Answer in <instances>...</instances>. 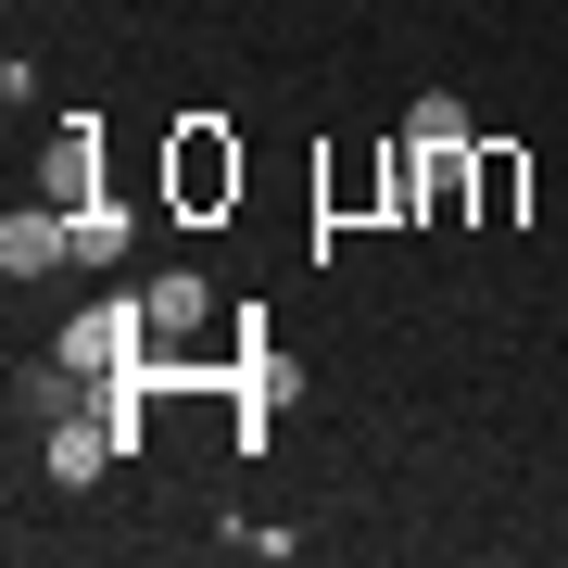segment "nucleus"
Instances as JSON below:
<instances>
[{"label": "nucleus", "instance_id": "7ed1b4c3", "mask_svg": "<svg viewBox=\"0 0 568 568\" xmlns=\"http://www.w3.org/2000/svg\"><path fill=\"white\" fill-rule=\"evenodd\" d=\"M530 203V164L506 152V140H480V152H467V215H480V227H506Z\"/></svg>", "mask_w": 568, "mask_h": 568}, {"label": "nucleus", "instance_id": "423d86ee", "mask_svg": "<svg viewBox=\"0 0 568 568\" xmlns=\"http://www.w3.org/2000/svg\"><path fill=\"white\" fill-rule=\"evenodd\" d=\"M89 178H102V126L77 114V126H63V140H51V203L77 215V203H89Z\"/></svg>", "mask_w": 568, "mask_h": 568}, {"label": "nucleus", "instance_id": "1a4fd4ad", "mask_svg": "<svg viewBox=\"0 0 568 568\" xmlns=\"http://www.w3.org/2000/svg\"><path fill=\"white\" fill-rule=\"evenodd\" d=\"M77 265H126V215L114 203H77Z\"/></svg>", "mask_w": 568, "mask_h": 568}, {"label": "nucleus", "instance_id": "20e7f679", "mask_svg": "<svg viewBox=\"0 0 568 568\" xmlns=\"http://www.w3.org/2000/svg\"><path fill=\"white\" fill-rule=\"evenodd\" d=\"M0 265H13V278H51V265H77V215H13V227H0Z\"/></svg>", "mask_w": 568, "mask_h": 568}, {"label": "nucleus", "instance_id": "6e6552de", "mask_svg": "<svg viewBox=\"0 0 568 568\" xmlns=\"http://www.w3.org/2000/svg\"><path fill=\"white\" fill-rule=\"evenodd\" d=\"M405 126H417V152H467V140H480V126H467V102H443V89H429Z\"/></svg>", "mask_w": 568, "mask_h": 568}, {"label": "nucleus", "instance_id": "f03ea898", "mask_svg": "<svg viewBox=\"0 0 568 568\" xmlns=\"http://www.w3.org/2000/svg\"><path fill=\"white\" fill-rule=\"evenodd\" d=\"M152 342V304H89L77 328H63V379H102L114 354H140Z\"/></svg>", "mask_w": 568, "mask_h": 568}, {"label": "nucleus", "instance_id": "39448f33", "mask_svg": "<svg viewBox=\"0 0 568 568\" xmlns=\"http://www.w3.org/2000/svg\"><path fill=\"white\" fill-rule=\"evenodd\" d=\"M102 467H114V417H63V429H51V480H63V493L102 480Z\"/></svg>", "mask_w": 568, "mask_h": 568}, {"label": "nucleus", "instance_id": "f257e3e1", "mask_svg": "<svg viewBox=\"0 0 568 568\" xmlns=\"http://www.w3.org/2000/svg\"><path fill=\"white\" fill-rule=\"evenodd\" d=\"M164 190H178V215H227V203H241V140H227L215 114H178V164H164Z\"/></svg>", "mask_w": 568, "mask_h": 568}, {"label": "nucleus", "instance_id": "0eeeda50", "mask_svg": "<svg viewBox=\"0 0 568 568\" xmlns=\"http://www.w3.org/2000/svg\"><path fill=\"white\" fill-rule=\"evenodd\" d=\"M140 304H152V328H203V278H190V265H164Z\"/></svg>", "mask_w": 568, "mask_h": 568}]
</instances>
